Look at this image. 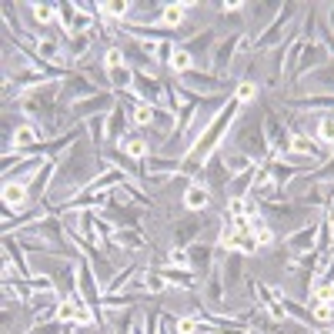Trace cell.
<instances>
[{
    "label": "cell",
    "instance_id": "obj_1",
    "mask_svg": "<svg viewBox=\"0 0 334 334\" xmlns=\"http://www.w3.org/2000/svg\"><path fill=\"white\" fill-rule=\"evenodd\" d=\"M3 201H7V208H20L24 204V187L20 184H7L3 187Z\"/></svg>",
    "mask_w": 334,
    "mask_h": 334
},
{
    "label": "cell",
    "instance_id": "obj_2",
    "mask_svg": "<svg viewBox=\"0 0 334 334\" xmlns=\"http://www.w3.org/2000/svg\"><path fill=\"white\" fill-rule=\"evenodd\" d=\"M184 201H187V208H191V210H197V208H204V204H208V191H204V187H191Z\"/></svg>",
    "mask_w": 334,
    "mask_h": 334
},
{
    "label": "cell",
    "instance_id": "obj_3",
    "mask_svg": "<svg viewBox=\"0 0 334 334\" xmlns=\"http://www.w3.org/2000/svg\"><path fill=\"white\" fill-rule=\"evenodd\" d=\"M314 318L318 321H334V297H328V301H318V307H314Z\"/></svg>",
    "mask_w": 334,
    "mask_h": 334
},
{
    "label": "cell",
    "instance_id": "obj_4",
    "mask_svg": "<svg viewBox=\"0 0 334 334\" xmlns=\"http://www.w3.org/2000/svg\"><path fill=\"white\" fill-rule=\"evenodd\" d=\"M170 67L174 70H187L191 67V54H187V50H174V54H170Z\"/></svg>",
    "mask_w": 334,
    "mask_h": 334
},
{
    "label": "cell",
    "instance_id": "obj_5",
    "mask_svg": "<svg viewBox=\"0 0 334 334\" xmlns=\"http://www.w3.org/2000/svg\"><path fill=\"white\" fill-rule=\"evenodd\" d=\"M34 140H37V134H34L30 127H20V130L14 134V144H17V147H27V144H34Z\"/></svg>",
    "mask_w": 334,
    "mask_h": 334
},
{
    "label": "cell",
    "instance_id": "obj_6",
    "mask_svg": "<svg viewBox=\"0 0 334 334\" xmlns=\"http://www.w3.org/2000/svg\"><path fill=\"white\" fill-rule=\"evenodd\" d=\"M291 147H294L297 154H318L314 140H307V137H294V140H291Z\"/></svg>",
    "mask_w": 334,
    "mask_h": 334
},
{
    "label": "cell",
    "instance_id": "obj_7",
    "mask_svg": "<svg viewBox=\"0 0 334 334\" xmlns=\"http://www.w3.org/2000/svg\"><path fill=\"white\" fill-rule=\"evenodd\" d=\"M184 17V3H177V7H167L164 10V24H177Z\"/></svg>",
    "mask_w": 334,
    "mask_h": 334
},
{
    "label": "cell",
    "instance_id": "obj_8",
    "mask_svg": "<svg viewBox=\"0 0 334 334\" xmlns=\"http://www.w3.org/2000/svg\"><path fill=\"white\" fill-rule=\"evenodd\" d=\"M254 94H257V90H254L250 84H241V87H237V100H241V104H248V100H254Z\"/></svg>",
    "mask_w": 334,
    "mask_h": 334
},
{
    "label": "cell",
    "instance_id": "obj_9",
    "mask_svg": "<svg viewBox=\"0 0 334 334\" xmlns=\"http://www.w3.org/2000/svg\"><path fill=\"white\" fill-rule=\"evenodd\" d=\"M321 137L334 140V117H324V121H321Z\"/></svg>",
    "mask_w": 334,
    "mask_h": 334
},
{
    "label": "cell",
    "instance_id": "obj_10",
    "mask_svg": "<svg viewBox=\"0 0 334 334\" xmlns=\"http://www.w3.org/2000/svg\"><path fill=\"white\" fill-rule=\"evenodd\" d=\"M177 331H181V334H194V331H197V321H194V318L177 321Z\"/></svg>",
    "mask_w": 334,
    "mask_h": 334
},
{
    "label": "cell",
    "instance_id": "obj_11",
    "mask_svg": "<svg viewBox=\"0 0 334 334\" xmlns=\"http://www.w3.org/2000/svg\"><path fill=\"white\" fill-rule=\"evenodd\" d=\"M127 151L134 154V157H144V154H147V144H144V140H130V144H127Z\"/></svg>",
    "mask_w": 334,
    "mask_h": 334
},
{
    "label": "cell",
    "instance_id": "obj_12",
    "mask_svg": "<svg viewBox=\"0 0 334 334\" xmlns=\"http://www.w3.org/2000/svg\"><path fill=\"white\" fill-rule=\"evenodd\" d=\"M104 64H107L111 70H117V64H121V50H117V47H114V50H107V57H104Z\"/></svg>",
    "mask_w": 334,
    "mask_h": 334
},
{
    "label": "cell",
    "instance_id": "obj_13",
    "mask_svg": "<svg viewBox=\"0 0 334 334\" xmlns=\"http://www.w3.org/2000/svg\"><path fill=\"white\" fill-rule=\"evenodd\" d=\"M100 10H107L111 17H117V14H124V10H127V3H104Z\"/></svg>",
    "mask_w": 334,
    "mask_h": 334
},
{
    "label": "cell",
    "instance_id": "obj_14",
    "mask_svg": "<svg viewBox=\"0 0 334 334\" xmlns=\"http://www.w3.org/2000/svg\"><path fill=\"white\" fill-rule=\"evenodd\" d=\"M151 117H154L151 107H137V124H151Z\"/></svg>",
    "mask_w": 334,
    "mask_h": 334
},
{
    "label": "cell",
    "instance_id": "obj_15",
    "mask_svg": "<svg viewBox=\"0 0 334 334\" xmlns=\"http://www.w3.org/2000/svg\"><path fill=\"white\" fill-rule=\"evenodd\" d=\"M34 10H37V20H50V10L54 7H34Z\"/></svg>",
    "mask_w": 334,
    "mask_h": 334
},
{
    "label": "cell",
    "instance_id": "obj_16",
    "mask_svg": "<svg viewBox=\"0 0 334 334\" xmlns=\"http://www.w3.org/2000/svg\"><path fill=\"white\" fill-rule=\"evenodd\" d=\"M321 334H331V331H321Z\"/></svg>",
    "mask_w": 334,
    "mask_h": 334
}]
</instances>
